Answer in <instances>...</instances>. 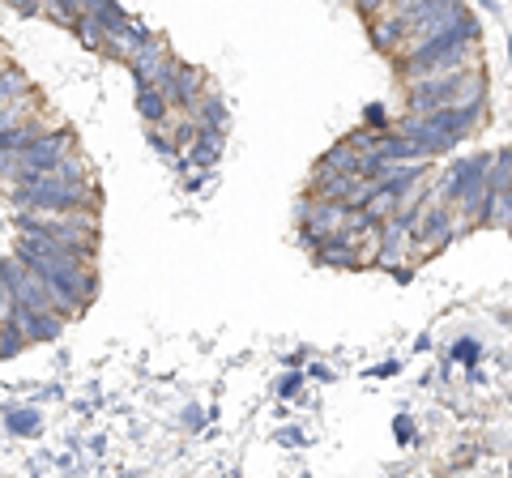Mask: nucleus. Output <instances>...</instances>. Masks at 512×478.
<instances>
[{
  "label": "nucleus",
  "instance_id": "nucleus-1",
  "mask_svg": "<svg viewBox=\"0 0 512 478\" xmlns=\"http://www.w3.org/2000/svg\"><path fill=\"white\" fill-rule=\"evenodd\" d=\"M397 73H402V82H419V77H431V73H444V69H470V65H483V56H478V22L466 13H457L453 22L444 30H436L419 52H410L402 60H393Z\"/></svg>",
  "mask_w": 512,
  "mask_h": 478
},
{
  "label": "nucleus",
  "instance_id": "nucleus-2",
  "mask_svg": "<svg viewBox=\"0 0 512 478\" xmlns=\"http://www.w3.org/2000/svg\"><path fill=\"white\" fill-rule=\"evenodd\" d=\"M487 99V77L478 65L470 69H444L419 77L406 86V111H436V107H453V103H483Z\"/></svg>",
  "mask_w": 512,
  "mask_h": 478
},
{
  "label": "nucleus",
  "instance_id": "nucleus-3",
  "mask_svg": "<svg viewBox=\"0 0 512 478\" xmlns=\"http://www.w3.org/2000/svg\"><path fill=\"white\" fill-rule=\"evenodd\" d=\"M18 210H99V193L90 180H60V175H35V180L9 184Z\"/></svg>",
  "mask_w": 512,
  "mask_h": 478
},
{
  "label": "nucleus",
  "instance_id": "nucleus-4",
  "mask_svg": "<svg viewBox=\"0 0 512 478\" xmlns=\"http://www.w3.org/2000/svg\"><path fill=\"white\" fill-rule=\"evenodd\" d=\"M77 150V133L73 129H47L43 137H35L26 150H13V154H0V180L5 184H18V180H35V175H47L64 154Z\"/></svg>",
  "mask_w": 512,
  "mask_h": 478
},
{
  "label": "nucleus",
  "instance_id": "nucleus-5",
  "mask_svg": "<svg viewBox=\"0 0 512 478\" xmlns=\"http://www.w3.org/2000/svg\"><path fill=\"white\" fill-rule=\"evenodd\" d=\"M18 231H43L69 244L94 248L99 239V214L94 210H18Z\"/></svg>",
  "mask_w": 512,
  "mask_h": 478
},
{
  "label": "nucleus",
  "instance_id": "nucleus-6",
  "mask_svg": "<svg viewBox=\"0 0 512 478\" xmlns=\"http://www.w3.org/2000/svg\"><path fill=\"white\" fill-rule=\"evenodd\" d=\"M0 278H5V286L13 291V304H22V308H30V312H64V304L56 299V291H52V286H47L26 261H18V257L0 261Z\"/></svg>",
  "mask_w": 512,
  "mask_h": 478
},
{
  "label": "nucleus",
  "instance_id": "nucleus-7",
  "mask_svg": "<svg viewBox=\"0 0 512 478\" xmlns=\"http://www.w3.org/2000/svg\"><path fill=\"white\" fill-rule=\"evenodd\" d=\"M158 90L167 94L175 111H192V107H197V99L205 94V77H201V69L184 65V60H171L167 73H163V82H158Z\"/></svg>",
  "mask_w": 512,
  "mask_h": 478
},
{
  "label": "nucleus",
  "instance_id": "nucleus-8",
  "mask_svg": "<svg viewBox=\"0 0 512 478\" xmlns=\"http://www.w3.org/2000/svg\"><path fill=\"white\" fill-rule=\"evenodd\" d=\"M316 265L325 269H363L367 257H363V239H350V235H329L320 248H312Z\"/></svg>",
  "mask_w": 512,
  "mask_h": 478
},
{
  "label": "nucleus",
  "instance_id": "nucleus-9",
  "mask_svg": "<svg viewBox=\"0 0 512 478\" xmlns=\"http://www.w3.org/2000/svg\"><path fill=\"white\" fill-rule=\"evenodd\" d=\"M171 60H175V56H171V47L154 35L133 60H128V73H133V82H137V86H141V82H154V86H158V82H163V73H167Z\"/></svg>",
  "mask_w": 512,
  "mask_h": 478
},
{
  "label": "nucleus",
  "instance_id": "nucleus-10",
  "mask_svg": "<svg viewBox=\"0 0 512 478\" xmlns=\"http://www.w3.org/2000/svg\"><path fill=\"white\" fill-rule=\"evenodd\" d=\"M13 321L26 329L30 342H56L64 333V325H69V316H64V312H30L22 304H13Z\"/></svg>",
  "mask_w": 512,
  "mask_h": 478
},
{
  "label": "nucleus",
  "instance_id": "nucleus-11",
  "mask_svg": "<svg viewBox=\"0 0 512 478\" xmlns=\"http://www.w3.org/2000/svg\"><path fill=\"white\" fill-rule=\"evenodd\" d=\"M222 146H227V129H218V124H201L197 137L188 141V163L210 171L218 158H222Z\"/></svg>",
  "mask_w": 512,
  "mask_h": 478
},
{
  "label": "nucleus",
  "instance_id": "nucleus-12",
  "mask_svg": "<svg viewBox=\"0 0 512 478\" xmlns=\"http://www.w3.org/2000/svg\"><path fill=\"white\" fill-rule=\"evenodd\" d=\"M325 175H363V154L350 146V141H338V146L320 154V163L312 167V180H325Z\"/></svg>",
  "mask_w": 512,
  "mask_h": 478
},
{
  "label": "nucleus",
  "instance_id": "nucleus-13",
  "mask_svg": "<svg viewBox=\"0 0 512 478\" xmlns=\"http://www.w3.org/2000/svg\"><path fill=\"white\" fill-rule=\"evenodd\" d=\"M39 111H43V99H39L35 86L22 90V94H13L9 103H0V133L13 129V124H22V120H30V116H39Z\"/></svg>",
  "mask_w": 512,
  "mask_h": 478
},
{
  "label": "nucleus",
  "instance_id": "nucleus-14",
  "mask_svg": "<svg viewBox=\"0 0 512 478\" xmlns=\"http://www.w3.org/2000/svg\"><path fill=\"white\" fill-rule=\"evenodd\" d=\"M137 111H141V120L154 124V129H163L167 116H171V99L163 90H158L154 82H141L137 86Z\"/></svg>",
  "mask_w": 512,
  "mask_h": 478
},
{
  "label": "nucleus",
  "instance_id": "nucleus-15",
  "mask_svg": "<svg viewBox=\"0 0 512 478\" xmlns=\"http://www.w3.org/2000/svg\"><path fill=\"white\" fill-rule=\"evenodd\" d=\"M52 124H47V116H30L22 124H13V129L0 133V154H13V150H26L35 137H43Z\"/></svg>",
  "mask_w": 512,
  "mask_h": 478
},
{
  "label": "nucleus",
  "instance_id": "nucleus-16",
  "mask_svg": "<svg viewBox=\"0 0 512 478\" xmlns=\"http://www.w3.org/2000/svg\"><path fill=\"white\" fill-rule=\"evenodd\" d=\"M192 116H197L201 124H218V129H227V103H222V94L214 90H205L197 107H192Z\"/></svg>",
  "mask_w": 512,
  "mask_h": 478
},
{
  "label": "nucleus",
  "instance_id": "nucleus-17",
  "mask_svg": "<svg viewBox=\"0 0 512 478\" xmlns=\"http://www.w3.org/2000/svg\"><path fill=\"white\" fill-rule=\"evenodd\" d=\"M22 90H30V77L5 60V65H0V103H9L13 94H22Z\"/></svg>",
  "mask_w": 512,
  "mask_h": 478
},
{
  "label": "nucleus",
  "instance_id": "nucleus-18",
  "mask_svg": "<svg viewBox=\"0 0 512 478\" xmlns=\"http://www.w3.org/2000/svg\"><path fill=\"white\" fill-rule=\"evenodd\" d=\"M30 338H26V329L18 325V321H13V316H9V321L5 325H0V359H13V355H18V350L26 346Z\"/></svg>",
  "mask_w": 512,
  "mask_h": 478
},
{
  "label": "nucleus",
  "instance_id": "nucleus-19",
  "mask_svg": "<svg viewBox=\"0 0 512 478\" xmlns=\"http://www.w3.org/2000/svg\"><path fill=\"white\" fill-rule=\"evenodd\" d=\"M43 13H47V18H52L56 26H69V30H73V22L82 18V5H77V0H43Z\"/></svg>",
  "mask_w": 512,
  "mask_h": 478
},
{
  "label": "nucleus",
  "instance_id": "nucleus-20",
  "mask_svg": "<svg viewBox=\"0 0 512 478\" xmlns=\"http://www.w3.org/2000/svg\"><path fill=\"white\" fill-rule=\"evenodd\" d=\"M9 427L18 436H35L39 432V414L35 410H18V414H9Z\"/></svg>",
  "mask_w": 512,
  "mask_h": 478
},
{
  "label": "nucleus",
  "instance_id": "nucleus-21",
  "mask_svg": "<svg viewBox=\"0 0 512 478\" xmlns=\"http://www.w3.org/2000/svg\"><path fill=\"white\" fill-rule=\"evenodd\" d=\"M5 5L18 9L22 18H39V13H43V0H5Z\"/></svg>",
  "mask_w": 512,
  "mask_h": 478
},
{
  "label": "nucleus",
  "instance_id": "nucleus-22",
  "mask_svg": "<svg viewBox=\"0 0 512 478\" xmlns=\"http://www.w3.org/2000/svg\"><path fill=\"white\" fill-rule=\"evenodd\" d=\"M77 5H82V13H94L99 5H107V0H77Z\"/></svg>",
  "mask_w": 512,
  "mask_h": 478
},
{
  "label": "nucleus",
  "instance_id": "nucleus-23",
  "mask_svg": "<svg viewBox=\"0 0 512 478\" xmlns=\"http://www.w3.org/2000/svg\"><path fill=\"white\" fill-rule=\"evenodd\" d=\"M504 231H512V214H508V227H504Z\"/></svg>",
  "mask_w": 512,
  "mask_h": 478
},
{
  "label": "nucleus",
  "instance_id": "nucleus-24",
  "mask_svg": "<svg viewBox=\"0 0 512 478\" xmlns=\"http://www.w3.org/2000/svg\"><path fill=\"white\" fill-rule=\"evenodd\" d=\"M0 65H5V60H0Z\"/></svg>",
  "mask_w": 512,
  "mask_h": 478
}]
</instances>
